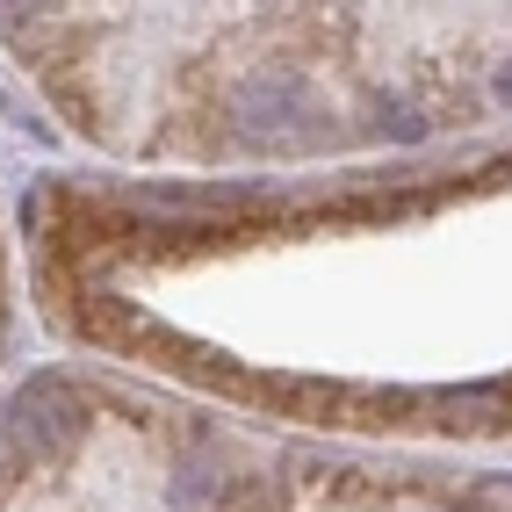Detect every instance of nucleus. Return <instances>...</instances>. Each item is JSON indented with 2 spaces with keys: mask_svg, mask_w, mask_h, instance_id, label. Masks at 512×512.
I'll use <instances>...</instances> for the list:
<instances>
[{
  "mask_svg": "<svg viewBox=\"0 0 512 512\" xmlns=\"http://www.w3.org/2000/svg\"><path fill=\"white\" fill-rule=\"evenodd\" d=\"M0 512H512V484L51 361L0 390Z\"/></svg>",
  "mask_w": 512,
  "mask_h": 512,
  "instance_id": "nucleus-3",
  "label": "nucleus"
},
{
  "mask_svg": "<svg viewBox=\"0 0 512 512\" xmlns=\"http://www.w3.org/2000/svg\"><path fill=\"white\" fill-rule=\"evenodd\" d=\"M15 246H8V217H0V375H8V347H15Z\"/></svg>",
  "mask_w": 512,
  "mask_h": 512,
  "instance_id": "nucleus-4",
  "label": "nucleus"
},
{
  "mask_svg": "<svg viewBox=\"0 0 512 512\" xmlns=\"http://www.w3.org/2000/svg\"><path fill=\"white\" fill-rule=\"evenodd\" d=\"M22 282L80 361L332 448L512 440V130L347 181H51Z\"/></svg>",
  "mask_w": 512,
  "mask_h": 512,
  "instance_id": "nucleus-1",
  "label": "nucleus"
},
{
  "mask_svg": "<svg viewBox=\"0 0 512 512\" xmlns=\"http://www.w3.org/2000/svg\"><path fill=\"white\" fill-rule=\"evenodd\" d=\"M0 58L130 181L512 130V8H0Z\"/></svg>",
  "mask_w": 512,
  "mask_h": 512,
  "instance_id": "nucleus-2",
  "label": "nucleus"
}]
</instances>
